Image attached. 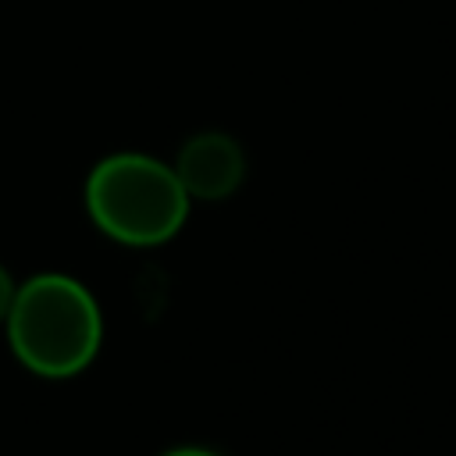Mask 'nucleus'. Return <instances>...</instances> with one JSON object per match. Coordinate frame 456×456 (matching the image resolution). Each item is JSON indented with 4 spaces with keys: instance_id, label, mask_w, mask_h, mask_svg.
Wrapping results in <instances>:
<instances>
[{
    "instance_id": "obj_3",
    "label": "nucleus",
    "mask_w": 456,
    "mask_h": 456,
    "mask_svg": "<svg viewBox=\"0 0 456 456\" xmlns=\"http://www.w3.org/2000/svg\"><path fill=\"white\" fill-rule=\"evenodd\" d=\"M175 175L189 200H228L246 178V153L228 132H196L175 157Z\"/></svg>"
},
{
    "instance_id": "obj_1",
    "label": "nucleus",
    "mask_w": 456,
    "mask_h": 456,
    "mask_svg": "<svg viewBox=\"0 0 456 456\" xmlns=\"http://www.w3.org/2000/svg\"><path fill=\"white\" fill-rule=\"evenodd\" d=\"M11 353L39 378H71L93 363L103 342V314L93 292L68 274H32L14 289L4 317Z\"/></svg>"
},
{
    "instance_id": "obj_5",
    "label": "nucleus",
    "mask_w": 456,
    "mask_h": 456,
    "mask_svg": "<svg viewBox=\"0 0 456 456\" xmlns=\"http://www.w3.org/2000/svg\"><path fill=\"white\" fill-rule=\"evenodd\" d=\"M160 456H217L214 449H203V445H178V449H167Z\"/></svg>"
},
{
    "instance_id": "obj_4",
    "label": "nucleus",
    "mask_w": 456,
    "mask_h": 456,
    "mask_svg": "<svg viewBox=\"0 0 456 456\" xmlns=\"http://www.w3.org/2000/svg\"><path fill=\"white\" fill-rule=\"evenodd\" d=\"M14 278L7 274V267L0 264V324H4V317H7V310H11V299H14Z\"/></svg>"
},
{
    "instance_id": "obj_2",
    "label": "nucleus",
    "mask_w": 456,
    "mask_h": 456,
    "mask_svg": "<svg viewBox=\"0 0 456 456\" xmlns=\"http://www.w3.org/2000/svg\"><path fill=\"white\" fill-rule=\"evenodd\" d=\"M93 224L125 246H160L189 217V192L171 164L150 153H110L86 178Z\"/></svg>"
}]
</instances>
